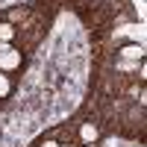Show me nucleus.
<instances>
[{"label": "nucleus", "mask_w": 147, "mask_h": 147, "mask_svg": "<svg viewBox=\"0 0 147 147\" xmlns=\"http://www.w3.org/2000/svg\"><path fill=\"white\" fill-rule=\"evenodd\" d=\"M91 74L82 106L109 138L147 141V50L144 24L124 21L88 35Z\"/></svg>", "instance_id": "nucleus-1"}, {"label": "nucleus", "mask_w": 147, "mask_h": 147, "mask_svg": "<svg viewBox=\"0 0 147 147\" xmlns=\"http://www.w3.org/2000/svg\"><path fill=\"white\" fill-rule=\"evenodd\" d=\"M59 9L50 0H27L0 9V115L12 103L35 50L47 38Z\"/></svg>", "instance_id": "nucleus-2"}, {"label": "nucleus", "mask_w": 147, "mask_h": 147, "mask_svg": "<svg viewBox=\"0 0 147 147\" xmlns=\"http://www.w3.org/2000/svg\"><path fill=\"white\" fill-rule=\"evenodd\" d=\"M106 138L109 136L97 124V118L85 106H80L71 118H65L59 124L47 127L44 132H38L27 147H103Z\"/></svg>", "instance_id": "nucleus-3"}, {"label": "nucleus", "mask_w": 147, "mask_h": 147, "mask_svg": "<svg viewBox=\"0 0 147 147\" xmlns=\"http://www.w3.org/2000/svg\"><path fill=\"white\" fill-rule=\"evenodd\" d=\"M50 3L59 12L68 9L71 15H77L80 24L88 30V35L106 27H115V24H124V21H138L132 0H50Z\"/></svg>", "instance_id": "nucleus-4"}]
</instances>
